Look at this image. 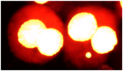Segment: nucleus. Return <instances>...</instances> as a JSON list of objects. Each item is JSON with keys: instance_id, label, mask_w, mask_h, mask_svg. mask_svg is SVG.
I'll return each instance as SVG.
<instances>
[{"instance_id": "f03ea898", "label": "nucleus", "mask_w": 123, "mask_h": 71, "mask_svg": "<svg viewBox=\"0 0 123 71\" xmlns=\"http://www.w3.org/2000/svg\"><path fill=\"white\" fill-rule=\"evenodd\" d=\"M108 10L87 6L76 8L69 14L65 26L63 49L74 63L87 47Z\"/></svg>"}, {"instance_id": "7ed1b4c3", "label": "nucleus", "mask_w": 123, "mask_h": 71, "mask_svg": "<svg viewBox=\"0 0 123 71\" xmlns=\"http://www.w3.org/2000/svg\"><path fill=\"white\" fill-rule=\"evenodd\" d=\"M117 19L108 10L96 32L74 63L79 66H95L104 62L118 43Z\"/></svg>"}, {"instance_id": "f257e3e1", "label": "nucleus", "mask_w": 123, "mask_h": 71, "mask_svg": "<svg viewBox=\"0 0 123 71\" xmlns=\"http://www.w3.org/2000/svg\"><path fill=\"white\" fill-rule=\"evenodd\" d=\"M56 15L51 8L36 4L25 6L14 15L8 38L11 50L18 58L31 63L38 35Z\"/></svg>"}, {"instance_id": "20e7f679", "label": "nucleus", "mask_w": 123, "mask_h": 71, "mask_svg": "<svg viewBox=\"0 0 123 71\" xmlns=\"http://www.w3.org/2000/svg\"><path fill=\"white\" fill-rule=\"evenodd\" d=\"M65 43V26L56 15L47 27L38 35L31 63H44L54 58Z\"/></svg>"}]
</instances>
